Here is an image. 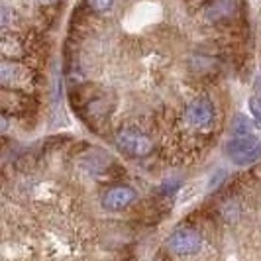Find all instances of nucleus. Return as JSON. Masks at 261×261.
<instances>
[{"label": "nucleus", "mask_w": 261, "mask_h": 261, "mask_svg": "<svg viewBox=\"0 0 261 261\" xmlns=\"http://www.w3.org/2000/svg\"><path fill=\"white\" fill-rule=\"evenodd\" d=\"M136 198H138V195L130 185H118V187H110L106 191L100 198V202H102V208L108 212H118V210H124L130 204H134Z\"/></svg>", "instance_id": "39448f33"}, {"label": "nucleus", "mask_w": 261, "mask_h": 261, "mask_svg": "<svg viewBox=\"0 0 261 261\" xmlns=\"http://www.w3.org/2000/svg\"><path fill=\"white\" fill-rule=\"evenodd\" d=\"M238 10V0H212L206 6V18L210 22H222L232 18Z\"/></svg>", "instance_id": "423d86ee"}, {"label": "nucleus", "mask_w": 261, "mask_h": 261, "mask_svg": "<svg viewBox=\"0 0 261 261\" xmlns=\"http://www.w3.org/2000/svg\"><path fill=\"white\" fill-rule=\"evenodd\" d=\"M114 4V0H87V6L94 12H106L110 10Z\"/></svg>", "instance_id": "1a4fd4ad"}, {"label": "nucleus", "mask_w": 261, "mask_h": 261, "mask_svg": "<svg viewBox=\"0 0 261 261\" xmlns=\"http://www.w3.org/2000/svg\"><path fill=\"white\" fill-rule=\"evenodd\" d=\"M116 145L130 157H145L149 155L153 142L149 140V136H145L142 130L134 128V126H126V128H120L116 132Z\"/></svg>", "instance_id": "f03ea898"}, {"label": "nucleus", "mask_w": 261, "mask_h": 261, "mask_svg": "<svg viewBox=\"0 0 261 261\" xmlns=\"http://www.w3.org/2000/svg\"><path fill=\"white\" fill-rule=\"evenodd\" d=\"M226 155L234 161L236 165H251L261 159V142L253 134L234 136L226 144Z\"/></svg>", "instance_id": "f257e3e1"}, {"label": "nucleus", "mask_w": 261, "mask_h": 261, "mask_svg": "<svg viewBox=\"0 0 261 261\" xmlns=\"http://www.w3.org/2000/svg\"><path fill=\"white\" fill-rule=\"evenodd\" d=\"M45 2H53V0H45Z\"/></svg>", "instance_id": "9d476101"}, {"label": "nucleus", "mask_w": 261, "mask_h": 261, "mask_svg": "<svg viewBox=\"0 0 261 261\" xmlns=\"http://www.w3.org/2000/svg\"><path fill=\"white\" fill-rule=\"evenodd\" d=\"M248 106H249L251 116H253L255 126H257V128H261V98H259V96H251V98L248 100Z\"/></svg>", "instance_id": "6e6552de"}, {"label": "nucleus", "mask_w": 261, "mask_h": 261, "mask_svg": "<svg viewBox=\"0 0 261 261\" xmlns=\"http://www.w3.org/2000/svg\"><path fill=\"white\" fill-rule=\"evenodd\" d=\"M165 248L171 253L181 255V257H189L195 255L202 248V236L196 232L195 228H179L167 238Z\"/></svg>", "instance_id": "7ed1b4c3"}, {"label": "nucleus", "mask_w": 261, "mask_h": 261, "mask_svg": "<svg viewBox=\"0 0 261 261\" xmlns=\"http://www.w3.org/2000/svg\"><path fill=\"white\" fill-rule=\"evenodd\" d=\"M232 132H234V136H246V134H251V126H249V122L246 120V116L238 114V116L234 118V122H232Z\"/></svg>", "instance_id": "0eeeda50"}, {"label": "nucleus", "mask_w": 261, "mask_h": 261, "mask_svg": "<svg viewBox=\"0 0 261 261\" xmlns=\"http://www.w3.org/2000/svg\"><path fill=\"white\" fill-rule=\"evenodd\" d=\"M185 120L193 128H206L214 120V105L206 96H196L185 108Z\"/></svg>", "instance_id": "20e7f679"}]
</instances>
